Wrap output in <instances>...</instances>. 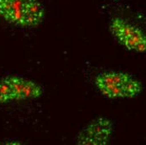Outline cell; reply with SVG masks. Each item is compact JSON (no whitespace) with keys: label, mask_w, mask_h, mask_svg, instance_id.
Returning a JSON list of instances; mask_svg holds the SVG:
<instances>
[{"label":"cell","mask_w":146,"mask_h":145,"mask_svg":"<svg viewBox=\"0 0 146 145\" xmlns=\"http://www.w3.org/2000/svg\"><path fill=\"white\" fill-rule=\"evenodd\" d=\"M113 132V124L107 118H98L90 123L80 133L79 144L102 145L108 144Z\"/></svg>","instance_id":"5"},{"label":"cell","mask_w":146,"mask_h":145,"mask_svg":"<svg viewBox=\"0 0 146 145\" xmlns=\"http://www.w3.org/2000/svg\"><path fill=\"white\" fill-rule=\"evenodd\" d=\"M42 93L41 86L27 78L8 75L0 80V103L36 99Z\"/></svg>","instance_id":"3"},{"label":"cell","mask_w":146,"mask_h":145,"mask_svg":"<svg viewBox=\"0 0 146 145\" xmlns=\"http://www.w3.org/2000/svg\"><path fill=\"white\" fill-rule=\"evenodd\" d=\"M45 15L40 0H0V16L18 27H35L42 23Z\"/></svg>","instance_id":"1"},{"label":"cell","mask_w":146,"mask_h":145,"mask_svg":"<svg viewBox=\"0 0 146 145\" xmlns=\"http://www.w3.org/2000/svg\"><path fill=\"white\" fill-rule=\"evenodd\" d=\"M95 84L102 95L110 99L133 98L143 90L142 84L131 75L120 72H104L95 78Z\"/></svg>","instance_id":"2"},{"label":"cell","mask_w":146,"mask_h":145,"mask_svg":"<svg viewBox=\"0 0 146 145\" xmlns=\"http://www.w3.org/2000/svg\"><path fill=\"white\" fill-rule=\"evenodd\" d=\"M110 30L117 40L129 50L146 52V34L139 27L120 17L112 19Z\"/></svg>","instance_id":"4"}]
</instances>
